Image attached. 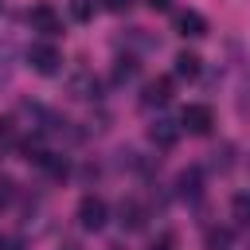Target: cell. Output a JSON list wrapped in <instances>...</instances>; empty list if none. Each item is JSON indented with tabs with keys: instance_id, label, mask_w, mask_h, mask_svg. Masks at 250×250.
<instances>
[{
	"instance_id": "1",
	"label": "cell",
	"mask_w": 250,
	"mask_h": 250,
	"mask_svg": "<svg viewBox=\"0 0 250 250\" xmlns=\"http://www.w3.org/2000/svg\"><path fill=\"white\" fill-rule=\"evenodd\" d=\"M180 125H184L191 137H207V133H211V125H215V113H211V105H203V102H191V105H184V113H180Z\"/></svg>"
},
{
	"instance_id": "2",
	"label": "cell",
	"mask_w": 250,
	"mask_h": 250,
	"mask_svg": "<svg viewBox=\"0 0 250 250\" xmlns=\"http://www.w3.org/2000/svg\"><path fill=\"white\" fill-rule=\"evenodd\" d=\"M27 62H31L35 74H55L59 62H62V55H59L55 43H31V47H27Z\"/></svg>"
},
{
	"instance_id": "3",
	"label": "cell",
	"mask_w": 250,
	"mask_h": 250,
	"mask_svg": "<svg viewBox=\"0 0 250 250\" xmlns=\"http://www.w3.org/2000/svg\"><path fill=\"white\" fill-rule=\"evenodd\" d=\"M105 219H109L105 199H98V195H82V203H78V223H82L86 230H102Z\"/></svg>"
},
{
	"instance_id": "4",
	"label": "cell",
	"mask_w": 250,
	"mask_h": 250,
	"mask_svg": "<svg viewBox=\"0 0 250 250\" xmlns=\"http://www.w3.org/2000/svg\"><path fill=\"white\" fill-rule=\"evenodd\" d=\"M27 23H31L35 31H43V35H59V31H62V16H59L51 4H35V8L27 12Z\"/></svg>"
},
{
	"instance_id": "5",
	"label": "cell",
	"mask_w": 250,
	"mask_h": 250,
	"mask_svg": "<svg viewBox=\"0 0 250 250\" xmlns=\"http://www.w3.org/2000/svg\"><path fill=\"white\" fill-rule=\"evenodd\" d=\"M176 31H180L184 39H199V35H207V20H203L195 8H188V12H176Z\"/></svg>"
},
{
	"instance_id": "6",
	"label": "cell",
	"mask_w": 250,
	"mask_h": 250,
	"mask_svg": "<svg viewBox=\"0 0 250 250\" xmlns=\"http://www.w3.org/2000/svg\"><path fill=\"white\" fill-rule=\"evenodd\" d=\"M199 188H203V172H199V168H184V172L176 176V191H180L184 199H195Z\"/></svg>"
},
{
	"instance_id": "7",
	"label": "cell",
	"mask_w": 250,
	"mask_h": 250,
	"mask_svg": "<svg viewBox=\"0 0 250 250\" xmlns=\"http://www.w3.org/2000/svg\"><path fill=\"white\" fill-rule=\"evenodd\" d=\"M117 215H121V227H125V230H141V227H145V207H141L137 199H121Z\"/></svg>"
},
{
	"instance_id": "8",
	"label": "cell",
	"mask_w": 250,
	"mask_h": 250,
	"mask_svg": "<svg viewBox=\"0 0 250 250\" xmlns=\"http://www.w3.org/2000/svg\"><path fill=\"white\" fill-rule=\"evenodd\" d=\"M172 62H176V66H172V70H176V78H188V82H191V78H199V62H203V59H199L195 51H180Z\"/></svg>"
},
{
	"instance_id": "9",
	"label": "cell",
	"mask_w": 250,
	"mask_h": 250,
	"mask_svg": "<svg viewBox=\"0 0 250 250\" xmlns=\"http://www.w3.org/2000/svg\"><path fill=\"white\" fill-rule=\"evenodd\" d=\"M168 98H172V78H156V82H148L145 94H141L145 105H164Z\"/></svg>"
},
{
	"instance_id": "10",
	"label": "cell",
	"mask_w": 250,
	"mask_h": 250,
	"mask_svg": "<svg viewBox=\"0 0 250 250\" xmlns=\"http://www.w3.org/2000/svg\"><path fill=\"white\" fill-rule=\"evenodd\" d=\"M148 137H152V145L172 148V145H176V137H180V129H176L172 121H152V125H148Z\"/></svg>"
},
{
	"instance_id": "11",
	"label": "cell",
	"mask_w": 250,
	"mask_h": 250,
	"mask_svg": "<svg viewBox=\"0 0 250 250\" xmlns=\"http://www.w3.org/2000/svg\"><path fill=\"white\" fill-rule=\"evenodd\" d=\"M70 90H74V98H98V78L94 74H78L70 82Z\"/></svg>"
},
{
	"instance_id": "12",
	"label": "cell",
	"mask_w": 250,
	"mask_h": 250,
	"mask_svg": "<svg viewBox=\"0 0 250 250\" xmlns=\"http://www.w3.org/2000/svg\"><path fill=\"white\" fill-rule=\"evenodd\" d=\"M230 215H234L242 227H250V191H238V195L230 199Z\"/></svg>"
},
{
	"instance_id": "13",
	"label": "cell",
	"mask_w": 250,
	"mask_h": 250,
	"mask_svg": "<svg viewBox=\"0 0 250 250\" xmlns=\"http://www.w3.org/2000/svg\"><path fill=\"white\" fill-rule=\"evenodd\" d=\"M137 59L133 55H125V59H117V66H113V82H129V78H137Z\"/></svg>"
},
{
	"instance_id": "14",
	"label": "cell",
	"mask_w": 250,
	"mask_h": 250,
	"mask_svg": "<svg viewBox=\"0 0 250 250\" xmlns=\"http://www.w3.org/2000/svg\"><path fill=\"white\" fill-rule=\"evenodd\" d=\"M39 168H47L55 180H62V176H66V160H62V156H55V152H47V156L39 160Z\"/></svg>"
},
{
	"instance_id": "15",
	"label": "cell",
	"mask_w": 250,
	"mask_h": 250,
	"mask_svg": "<svg viewBox=\"0 0 250 250\" xmlns=\"http://www.w3.org/2000/svg\"><path fill=\"white\" fill-rule=\"evenodd\" d=\"M230 246V230H207V250H227Z\"/></svg>"
},
{
	"instance_id": "16",
	"label": "cell",
	"mask_w": 250,
	"mask_h": 250,
	"mask_svg": "<svg viewBox=\"0 0 250 250\" xmlns=\"http://www.w3.org/2000/svg\"><path fill=\"white\" fill-rule=\"evenodd\" d=\"M211 156H215V160H211V164H215V172H227V168H230V145H223V148H215Z\"/></svg>"
},
{
	"instance_id": "17",
	"label": "cell",
	"mask_w": 250,
	"mask_h": 250,
	"mask_svg": "<svg viewBox=\"0 0 250 250\" xmlns=\"http://www.w3.org/2000/svg\"><path fill=\"white\" fill-rule=\"evenodd\" d=\"M70 16H74V20H90V16H94V4H90V0H70Z\"/></svg>"
},
{
	"instance_id": "18",
	"label": "cell",
	"mask_w": 250,
	"mask_h": 250,
	"mask_svg": "<svg viewBox=\"0 0 250 250\" xmlns=\"http://www.w3.org/2000/svg\"><path fill=\"white\" fill-rule=\"evenodd\" d=\"M148 250H176V234H160V238H156Z\"/></svg>"
},
{
	"instance_id": "19",
	"label": "cell",
	"mask_w": 250,
	"mask_h": 250,
	"mask_svg": "<svg viewBox=\"0 0 250 250\" xmlns=\"http://www.w3.org/2000/svg\"><path fill=\"white\" fill-rule=\"evenodd\" d=\"M102 8H105V12H129L133 0H102Z\"/></svg>"
},
{
	"instance_id": "20",
	"label": "cell",
	"mask_w": 250,
	"mask_h": 250,
	"mask_svg": "<svg viewBox=\"0 0 250 250\" xmlns=\"http://www.w3.org/2000/svg\"><path fill=\"white\" fill-rule=\"evenodd\" d=\"M12 125H16L12 117H0V141H12V133H16Z\"/></svg>"
},
{
	"instance_id": "21",
	"label": "cell",
	"mask_w": 250,
	"mask_h": 250,
	"mask_svg": "<svg viewBox=\"0 0 250 250\" xmlns=\"http://www.w3.org/2000/svg\"><path fill=\"white\" fill-rule=\"evenodd\" d=\"M12 188H16V184H12L8 176H0V203H8V199H12Z\"/></svg>"
},
{
	"instance_id": "22",
	"label": "cell",
	"mask_w": 250,
	"mask_h": 250,
	"mask_svg": "<svg viewBox=\"0 0 250 250\" xmlns=\"http://www.w3.org/2000/svg\"><path fill=\"white\" fill-rule=\"evenodd\" d=\"M152 12H172V0H145Z\"/></svg>"
},
{
	"instance_id": "23",
	"label": "cell",
	"mask_w": 250,
	"mask_h": 250,
	"mask_svg": "<svg viewBox=\"0 0 250 250\" xmlns=\"http://www.w3.org/2000/svg\"><path fill=\"white\" fill-rule=\"evenodd\" d=\"M62 250H78V246H62Z\"/></svg>"
}]
</instances>
